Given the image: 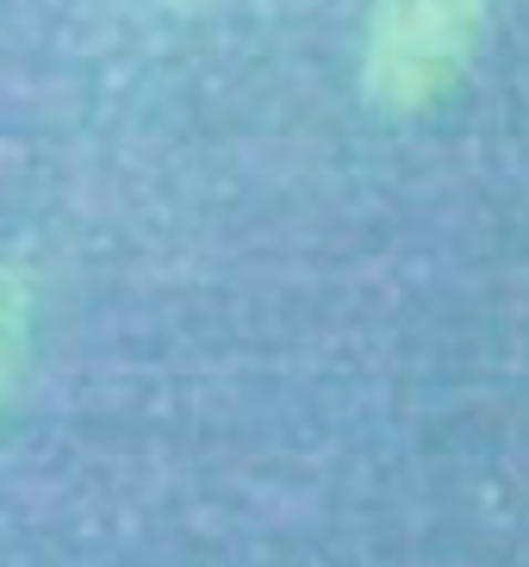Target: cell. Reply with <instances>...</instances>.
I'll use <instances>...</instances> for the list:
<instances>
[{
  "instance_id": "7a4b0ae2",
  "label": "cell",
  "mask_w": 529,
  "mask_h": 567,
  "mask_svg": "<svg viewBox=\"0 0 529 567\" xmlns=\"http://www.w3.org/2000/svg\"><path fill=\"white\" fill-rule=\"evenodd\" d=\"M32 324H38V287L19 262H0V412L13 400L25 355H32Z\"/></svg>"
},
{
  "instance_id": "3957f363",
  "label": "cell",
  "mask_w": 529,
  "mask_h": 567,
  "mask_svg": "<svg viewBox=\"0 0 529 567\" xmlns=\"http://www.w3.org/2000/svg\"><path fill=\"white\" fill-rule=\"evenodd\" d=\"M156 7H168V13H206L212 0H156Z\"/></svg>"
},
{
  "instance_id": "6da1fadb",
  "label": "cell",
  "mask_w": 529,
  "mask_h": 567,
  "mask_svg": "<svg viewBox=\"0 0 529 567\" xmlns=\"http://www.w3.org/2000/svg\"><path fill=\"white\" fill-rule=\"evenodd\" d=\"M492 0H367L355 82L386 118H417L455 94L486 38Z\"/></svg>"
}]
</instances>
